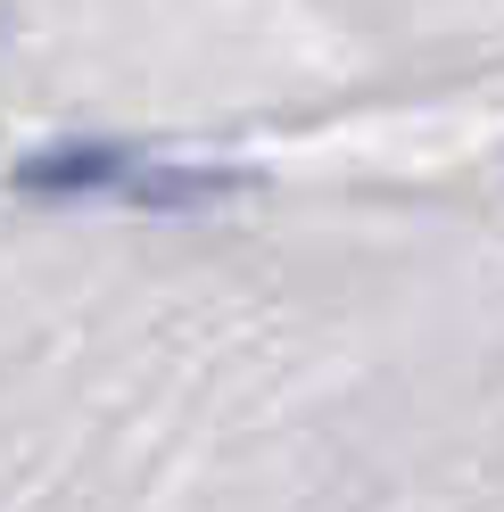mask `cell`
<instances>
[{"label": "cell", "mask_w": 504, "mask_h": 512, "mask_svg": "<svg viewBox=\"0 0 504 512\" xmlns=\"http://www.w3.org/2000/svg\"><path fill=\"white\" fill-rule=\"evenodd\" d=\"M17 182L42 190V199H91V190H116V199H141V207H174V199L224 190V174L149 166V157H133V149H50V157H25Z\"/></svg>", "instance_id": "1"}]
</instances>
